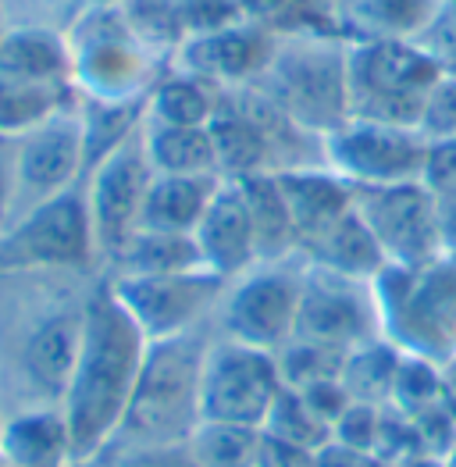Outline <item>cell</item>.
I'll return each instance as SVG.
<instances>
[{
    "label": "cell",
    "mask_w": 456,
    "mask_h": 467,
    "mask_svg": "<svg viewBox=\"0 0 456 467\" xmlns=\"http://www.w3.org/2000/svg\"><path fill=\"white\" fill-rule=\"evenodd\" d=\"M442 4H453V7H456V0H442Z\"/></svg>",
    "instance_id": "cell-53"
},
{
    "label": "cell",
    "mask_w": 456,
    "mask_h": 467,
    "mask_svg": "<svg viewBox=\"0 0 456 467\" xmlns=\"http://www.w3.org/2000/svg\"><path fill=\"white\" fill-rule=\"evenodd\" d=\"M93 272H0V421L61 410Z\"/></svg>",
    "instance_id": "cell-1"
},
{
    "label": "cell",
    "mask_w": 456,
    "mask_h": 467,
    "mask_svg": "<svg viewBox=\"0 0 456 467\" xmlns=\"http://www.w3.org/2000/svg\"><path fill=\"white\" fill-rule=\"evenodd\" d=\"M0 26H4V22H0Z\"/></svg>",
    "instance_id": "cell-56"
},
{
    "label": "cell",
    "mask_w": 456,
    "mask_h": 467,
    "mask_svg": "<svg viewBox=\"0 0 456 467\" xmlns=\"http://www.w3.org/2000/svg\"><path fill=\"white\" fill-rule=\"evenodd\" d=\"M4 467H65L78 464L61 410H26L0 421Z\"/></svg>",
    "instance_id": "cell-21"
},
{
    "label": "cell",
    "mask_w": 456,
    "mask_h": 467,
    "mask_svg": "<svg viewBox=\"0 0 456 467\" xmlns=\"http://www.w3.org/2000/svg\"><path fill=\"white\" fill-rule=\"evenodd\" d=\"M439 222H442V243H446V250L456 254V196L439 200Z\"/></svg>",
    "instance_id": "cell-47"
},
{
    "label": "cell",
    "mask_w": 456,
    "mask_h": 467,
    "mask_svg": "<svg viewBox=\"0 0 456 467\" xmlns=\"http://www.w3.org/2000/svg\"><path fill=\"white\" fill-rule=\"evenodd\" d=\"M392 467H442V457H428V453H410V457L396 461Z\"/></svg>",
    "instance_id": "cell-49"
},
{
    "label": "cell",
    "mask_w": 456,
    "mask_h": 467,
    "mask_svg": "<svg viewBox=\"0 0 456 467\" xmlns=\"http://www.w3.org/2000/svg\"><path fill=\"white\" fill-rule=\"evenodd\" d=\"M439 400H442V364L403 350L392 386V407H399L403 414H418Z\"/></svg>",
    "instance_id": "cell-36"
},
{
    "label": "cell",
    "mask_w": 456,
    "mask_h": 467,
    "mask_svg": "<svg viewBox=\"0 0 456 467\" xmlns=\"http://www.w3.org/2000/svg\"><path fill=\"white\" fill-rule=\"evenodd\" d=\"M147 347L150 339L118 304L111 282L100 275L86 300L76 371L61 403L72 457L78 464L97 461L121 431L147 360Z\"/></svg>",
    "instance_id": "cell-2"
},
{
    "label": "cell",
    "mask_w": 456,
    "mask_h": 467,
    "mask_svg": "<svg viewBox=\"0 0 456 467\" xmlns=\"http://www.w3.org/2000/svg\"><path fill=\"white\" fill-rule=\"evenodd\" d=\"M65 467H89V464H65Z\"/></svg>",
    "instance_id": "cell-52"
},
{
    "label": "cell",
    "mask_w": 456,
    "mask_h": 467,
    "mask_svg": "<svg viewBox=\"0 0 456 467\" xmlns=\"http://www.w3.org/2000/svg\"><path fill=\"white\" fill-rule=\"evenodd\" d=\"M282 392L275 353L243 347L235 339H211L200 382V418L218 425L261 429Z\"/></svg>",
    "instance_id": "cell-10"
},
{
    "label": "cell",
    "mask_w": 456,
    "mask_h": 467,
    "mask_svg": "<svg viewBox=\"0 0 456 467\" xmlns=\"http://www.w3.org/2000/svg\"><path fill=\"white\" fill-rule=\"evenodd\" d=\"M317 467H385L375 453H364V450H353V446H342V442H328L317 450Z\"/></svg>",
    "instance_id": "cell-46"
},
{
    "label": "cell",
    "mask_w": 456,
    "mask_h": 467,
    "mask_svg": "<svg viewBox=\"0 0 456 467\" xmlns=\"http://www.w3.org/2000/svg\"><path fill=\"white\" fill-rule=\"evenodd\" d=\"M261 431H264V435H275V439H282V442L304 446V450H310V453H317L321 446L332 442V425H325V421L310 410V403L304 400V392L289 389V386H282L278 400L271 403V410H267Z\"/></svg>",
    "instance_id": "cell-33"
},
{
    "label": "cell",
    "mask_w": 456,
    "mask_h": 467,
    "mask_svg": "<svg viewBox=\"0 0 456 467\" xmlns=\"http://www.w3.org/2000/svg\"><path fill=\"white\" fill-rule=\"evenodd\" d=\"M196 268H203V257L190 233L136 229L104 275H179Z\"/></svg>",
    "instance_id": "cell-28"
},
{
    "label": "cell",
    "mask_w": 456,
    "mask_h": 467,
    "mask_svg": "<svg viewBox=\"0 0 456 467\" xmlns=\"http://www.w3.org/2000/svg\"><path fill=\"white\" fill-rule=\"evenodd\" d=\"M129 29L153 54H175L186 43V22L179 0H121L118 4Z\"/></svg>",
    "instance_id": "cell-34"
},
{
    "label": "cell",
    "mask_w": 456,
    "mask_h": 467,
    "mask_svg": "<svg viewBox=\"0 0 456 467\" xmlns=\"http://www.w3.org/2000/svg\"><path fill=\"white\" fill-rule=\"evenodd\" d=\"M442 467H456V446L446 453V457H442Z\"/></svg>",
    "instance_id": "cell-50"
},
{
    "label": "cell",
    "mask_w": 456,
    "mask_h": 467,
    "mask_svg": "<svg viewBox=\"0 0 456 467\" xmlns=\"http://www.w3.org/2000/svg\"><path fill=\"white\" fill-rule=\"evenodd\" d=\"M72 43L76 89L97 100H140L157 82V54L129 29L118 4H89L65 33Z\"/></svg>",
    "instance_id": "cell-7"
},
{
    "label": "cell",
    "mask_w": 456,
    "mask_h": 467,
    "mask_svg": "<svg viewBox=\"0 0 456 467\" xmlns=\"http://www.w3.org/2000/svg\"><path fill=\"white\" fill-rule=\"evenodd\" d=\"M399 357L403 350L385 336L371 339L364 347H353L346 353L339 382L346 386L353 403H371V407H389L392 403V386H396V371H399Z\"/></svg>",
    "instance_id": "cell-30"
},
{
    "label": "cell",
    "mask_w": 456,
    "mask_h": 467,
    "mask_svg": "<svg viewBox=\"0 0 456 467\" xmlns=\"http://www.w3.org/2000/svg\"><path fill=\"white\" fill-rule=\"evenodd\" d=\"M420 182L435 193V200H450L456 196V136L428 143V157H424V171Z\"/></svg>",
    "instance_id": "cell-42"
},
{
    "label": "cell",
    "mask_w": 456,
    "mask_h": 467,
    "mask_svg": "<svg viewBox=\"0 0 456 467\" xmlns=\"http://www.w3.org/2000/svg\"><path fill=\"white\" fill-rule=\"evenodd\" d=\"M414 43L439 65L442 76L456 78V7L453 4H442L439 15L424 26V33H420Z\"/></svg>",
    "instance_id": "cell-40"
},
{
    "label": "cell",
    "mask_w": 456,
    "mask_h": 467,
    "mask_svg": "<svg viewBox=\"0 0 456 467\" xmlns=\"http://www.w3.org/2000/svg\"><path fill=\"white\" fill-rule=\"evenodd\" d=\"M89 467H200L192 457L190 442L171 446H132V442H111Z\"/></svg>",
    "instance_id": "cell-37"
},
{
    "label": "cell",
    "mask_w": 456,
    "mask_h": 467,
    "mask_svg": "<svg viewBox=\"0 0 456 467\" xmlns=\"http://www.w3.org/2000/svg\"><path fill=\"white\" fill-rule=\"evenodd\" d=\"M86 179L22 214L0 235V272H97Z\"/></svg>",
    "instance_id": "cell-8"
},
{
    "label": "cell",
    "mask_w": 456,
    "mask_h": 467,
    "mask_svg": "<svg viewBox=\"0 0 456 467\" xmlns=\"http://www.w3.org/2000/svg\"><path fill=\"white\" fill-rule=\"evenodd\" d=\"M428 157V140L418 129L349 118L325 136V164L353 186L418 182Z\"/></svg>",
    "instance_id": "cell-15"
},
{
    "label": "cell",
    "mask_w": 456,
    "mask_h": 467,
    "mask_svg": "<svg viewBox=\"0 0 456 467\" xmlns=\"http://www.w3.org/2000/svg\"><path fill=\"white\" fill-rule=\"evenodd\" d=\"M381 336H385V321H381V307L371 282L306 265L293 339L353 350Z\"/></svg>",
    "instance_id": "cell-16"
},
{
    "label": "cell",
    "mask_w": 456,
    "mask_h": 467,
    "mask_svg": "<svg viewBox=\"0 0 456 467\" xmlns=\"http://www.w3.org/2000/svg\"><path fill=\"white\" fill-rule=\"evenodd\" d=\"M353 207L378 239L389 265L420 268L446 254L439 200L420 179L396 186H353Z\"/></svg>",
    "instance_id": "cell-13"
},
{
    "label": "cell",
    "mask_w": 456,
    "mask_h": 467,
    "mask_svg": "<svg viewBox=\"0 0 456 467\" xmlns=\"http://www.w3.org/2000/svg\"><path fill=\"white\" fill-rule=\"evenodd\" d=\"M182 22H186V39L218 33L225 26L243 22V4L239 0H179Z\"/></svg>",
    "instance_id": "cell-41"
},
{
    "label": "cell",
    "mask_w": 456,
    "mask_h": 467,
    "mask_svg": "<svg viewBox=\"0 0 456 467\" xmlns=\"http://www.w3.org/2000/svg\"><path fill=\"white\" fill-rule=\"evenodd\" d=\"M235 182L243 186L246 207H250L254 239H257V265L285 261V257L300 254L296 225H293L285 193L278 186V175L275 171H261V175H246V179H235Z\"/></svg>",
    "instance_id": "cell-24"
},
{
    "label": "cell",
    "mask_w": 456,
    "mask_h": 467,
    "mask_svg": "<svg viewBox=\"0 0 456 467\" xmlns=\"http://www.w3.org/2000/svg\"><path fill=\"white\" fill-rule=\"evenodd\" d=\"M378 429H381V407L371 403H349L339 414V421L332 425V439L342 446L375 453L378 450ZM378 457V453H375Z\"/></svg>",
    "instance_id": "cell-39"
},
{
    "label": "cell",
    "mask_w": 456,
    "mask_h": 467,
    "mask_svg": "<svg viewBox=\"0 0 456 467\" xmlns=\"http://www.w3.org/2000/svg\"><path fill=\"white\" fill-rule=\"evenodd\" d=\"M0 76L43 86H76L72 43L50 26H7L0 36Z\"/></svg>",
    "instance_id": "cell-20"
},
{
    "label": "cell",
    "mask_w": 456,
    "mask_h": 467,
    "mask_svg": "<svg viewBox=\"0 0 456 467\" xmlns=\"http://www.w3.org/2000/svg\"><path fill=\"white\" fill-rule=\"evenodd\" d=\"M86 4H121V0H86Z\"/></svg>",
    "instance_id": "cell-51"
},
{
    "label": "cell",
    "mask_w": 456,
    "mask_h": 467,
    "mask_svg": "<svg viewBox=\"0 0 456 467\" xmlns=\"http://www.w3.org/2000/svg\"><path fill=\"white\" fill-rule=\"evenodd\" d=\"M300 254H304L306 265H314V268L349 275V278H360V282H371L389 265L385 254H381L378 239L364 225L357 207L349 214H342L336 225H328L317 239H310Z\"/></svg>",
    "instance_id": "cell-22"
},
{
    "label": "cell",
    "mask_w": 456,
    "mask_h": 467,
    "mask_svg": "<svg viewBox=\"0 0 456 467\" xmlns=\"http://www.w3.org/2000/svg\"><path fill=\"white\" fill-rule=\"evenodd\" d=\"M346 353L349 350L325 347V343H310V339H289L282 350L275 353L282 386H289V389H306V386H314V382L339 379L342 364H346Z\"/></svg>",
    "instance_id": "cell-35"
},
{
    "label": "cell",
    "mask_w": 456,
    "mask_h": 467,
    "mask_svg": "<svg viewBox=\"0 0 456 467\" xmlns=\"http://www.w3.org/2000/svg\"><path fill=\"white\" fill-rule=\"evenodd\" d=\"M190 450L200 467H257L261 429L203 421L190 435Z\"/></svg>",
    "instance_id": "cell-32"
},
{
    "label": "cell",
    "mask_w": 456,
    "mask_h": 467,
    "mask_svg": "<svg viewBox=\"0 0 456 467\" xmlns=\"http://www.w3.org/2000/svg\"><path fill=\"white\" fill-rule=\"evenodd\" d=\"M304 400L310 403V410L325 421V425H336L339 421V414L353 403L349 400V392H346V386H342L339 379H328V382H314V386H306Z\"/></svg>",
    "instance_id": "cell-43"
},
{
    "label": "cell",
    "mask_w": 456,
    "mask_h": 467,
    "mask_svg": "<svg viewBox=\"0 0 456 467\" xmlns=\"http://www.w3.org/2000/svg\"><path fill=\"white\" fill-rule=\"evenodd\" d=\"M304 275V254H293L285 261L254 265L246 275L232 278L214 311L222 336L243 347L278 353L296 336Z\"/></svg>",
    "instance_id": "cell-9"
},
{
    "label": "cell",
    "mask_w": 456,
    "mask_h": 467,
    "mask_svg": "<svg viewBox=\"0 0 456 467\" xmlns=\"http://www.w3.org/2000/svg\"><path fill=\"white\" fill-rule=\"evenodd\" d=\"M257 467H317V453H310L304 446L282 442L275 435L261 431V450H257Z\"/></svg>",
    "instance_id": "cell-44"
},
{
    "label": "cell",
    "mask_w": 456,
    "mask_h": 467,
    "mask_svg": "<svg viewBox=\"0 0 456 467\" xmlns=\"http://www.w3.org/2000/svg\"><path fill=\"white\" fill-rule=\"evenodd\" d=\"M442 403L450 407V414L456 418V360L442 364Z\"/></svg>",
    "instance_id": "cell-48"
},
{
    "label": "cell",
    "mask_w": 456,
    "mask_h": 467,
    "mask_svg": "<svg viewBox=\"0 0 456 467\" xmlns=\"http://www.w3.org/2000/svg\"><path fill=\"white\" fill-rule=\"evenodd\" d=\"M275 43L278 36L271 29L243 18L218 33L190 36L175 50V61L182 72L203 78L218 89H239V86L257 82V76L264 72V65L275 54Z\"/></svg>",
    "instance_id": "cell-17"
},
{
    "label": "cell",
    "mask_w": 456,
    "mask_h": 467,
    "mask_svg": "<svg viewBox=\"0 0 456 467\" xmlns=\"http://www.w3.org/2000/svg\"><path fill=\"white\" fill-rule=\"evenodd\" d=\"M76 100V86H43L0 76V136H26Z\"/></svg>",
    "instance_id": "cell-31"
},
{
    "label": "cell",
    "mask_w": 456,
    "mask_h": 467,
    "mask_svg": "<svg viewBox=\"0 0 456 467\" xmlns=\"http://www.w3.org/2000/svg\"><path fill=\"white\" fill-rule=\"evenodd\" d=\"M207 347H211L207 325L147 347L140 382L114 442H132V446L190 442L192 431L203 425L200 382H203Z\"/></svg>",
    "instance_id": "cell-3"
},
{
    "label": "cell",
    "mask_w": 456,
    "mask_h": 467,
    "mask_svg": "<svg viewBox=\"0 0 456 467\" xmlns=\"http://www.w3.org/2000/svg\"><path fill=\"white\" fill-rule=\"evenodd\" d=\"M150 182L153 164L143 143V125L86 171V200H89V218H93V235H97L100 272L111 268L121 246L140 229V214H143Z\"/></svg>",
    "instance_id": "cell-12"
},
{
    "label": "cell",
    "mask_w": 456,
    "mask_h": 467,
    "mask_svg": "<svg viewBox=\"0 0 456 467\" xmlns=\"http://www.w3.org/2000/svg\"><path fill=\"white\" fill-rule=\"evenodd\" d=\"M104 278L111 282L118 304L143 328L150 343L207 325L228 289V278L207 268L179 275H104Z\"/></svg>",
    "instance_id": "cell-11"
},
{
    "label": "cell",
    "mask_w": 456,
    "mask_h": 467,
    "mask_svg": "<svg viewBox=\"0 0 456 467\" xmlns=\"http://www.w3.org/2000/svg\"><path fill=\"white\" fill-rule=\"evenodd\" d=\"M143 143L153 175H218V154L207 125L143 121Z\"/></svg>",
    "instance_id": "cell-25"
},
{
    "label": "cell",
    "mask_w": 456,
    "mask_h": 467,
    "mask_svg": "<svg viewBox=\"0 0 456 467\" xmlns=\"http://www.w3.org/2000/svg\"><path fill=\"white\" fill-rule=\"evenodd\" d=\"M442 78L414 39H349V118L418 129L424 97Z\"/></svg>",
    "instance_id": "cell-6"
},
{
    "label": "cell",
    "mask_w": 456,
    "mask_h": 467,
    "mask_svg": "<svg viewBox=\"0 0 456 467\" xmlns=\"http://www.w3.org/2000/svg\"><path fill=\"white\" fill-rule=\"evenodd\" d=\"M218 186H222V175H153L143 200L140 229L192 235Z\"/></svg>",
    "instance_id": "cell-23"
},
{
    "label": "cell",
    "mask_w": 456,
    "mask_h": 467,
    "mask_svg": "<svg viewBox=\"0 0 456 467\" xmlns=\"http://www.w3.org/2000/svg\"><path fill=\"white\" fill-rule=\"evenodd\" d=\"M346 50L349 39L339 36H278L271 61L250 86H257L300 129L325 140L349 121Z\"/></svg>",
    "instance_id": "cell-4"
},
{
    "label": "cell",
    "mask_w": 456,
    "mask_h": 467,
    "mask_svg": "<svg viewBox=\"0 0 456 467\" xmlns=\"http://www.w3.org/2000/svg\"><path fill=\"white\" fill-rule=\"evenodd\" d=\"M385 336L435 364L456 360V254H439L420 268L385 265L371 278Z\"/></svg>",
    "instance_id": "cell-5"
},
{
    "label": "cell",
    "mask_w": 456,
    "mask_h": 467,
    "mask_svg": "<svg viewBox=\"0 0 456 467\" xmlns=\"http://www.w3.org/2000/svg\"><path fill=\"white\" fill-rule=\"evenodd\" d=\"M418 132L428 143H439V140L456 136V78L453 76H442L431 86V93L424 97Z\"/></svg>",
    "instance_id": "cell-38"
},
{
    "label": "cell",
    "mask_w": 456,
    "mask_h": 467,
    "mask_svg": "<svg viewBox=\"0 0 456 467\" xmlns=\"http://www.w3.org/2000/svg\"><path fill=\"white\" fill-rule=\"evenodd\" d=\"M442 0H342L349 39H418Z\"/></svg>",
    "instance_id": "cell-27"
},
{
    "label": "cell",
    "mask_w": 456,
    "mask_h": 467,
    "mask_svg": "<svg viewBox=\"0 0 456 467\" xmlns=\"http://www.w3.org/2000/svg\"><path fill=\"white\" fill-rule=\"evenodd\" d=\"M4 29H7V26H0V36H4Z\"/></svg>",
    "instance_id": "cell-54"
},
{
    "label": "cell",
    "mask_w": 456,
    "mask_h": 467,
    "mask_svg": "<svg viewBox=\"0 0 456 467\" xmlns=\"http://www.w3.org/2000/svg\"><path fill=\"white\" fill-rule=\"evenodd\" d=\"M243 18L275 36H339L349 39L342 0H239Z\"/></svg>",
    "instance_id": "cell-26"
},
{
    "label": "cell",
    "mask_w": 456,
    "mask_h": 467,
    "mask_svg": "<svg viewBox=\"0 0 456 467\" xmlns=\"http://www.w3.org/2000/svg\"><path fill=\"white\" fill-rule=\"evenodd\" d=\"M196 246L203 257V268L222 278H239L257 265V239L243 186L235 179H222L218 193L211 196L200 225H196Z\"/></svg>",
    "instance_id": "cell-18"
},
{
    "label": "cell",
    "mask_w": 456,
    "mask_h": 467,
    "mask_svg": "<svg viewBox=\"0 0 456 467\" xmlns=\"http://www.w3.org/2000/svg\"><path fill=\"white\" fill-rule=\"evenodd\" d=\"M218 100H222L218 86L175 68L153 82L147 97V118L161 125H211Z\"/></svg>",
    "instance_id": "cell-29"
},
{
    "label": "cell",
    "mask_w": 456,
    "mask_h": 467,
    "mask_svg": "<svg viewBox=\"0 0 456 467\" xmlns=\"http://www.w3.org/2000/svg\"><path fill=\"white\" fill-rule=\"evenodd\" d=\"M275 175H278V186L289 203L300 250L328 225H336L342 214L353 211V182H346L325 164L321 168H289V171H275Z\"/></svg>",
    "instance_id": "cell-19"
},
{
    "label": "cell",
    "mask_w": 456,
    "mask_h": 467,
    "mask_svg": "<svg viewBox=\"0 0 456 467\" xmlns=\"http://www.w3.org/2000/svg\"><path fill=\"white\" fill-rule=\"evenodd\" d=\"M0 467H4V457H0Z\"/></svg>",
    "instance_id": "cell-55"
},
{
    "label": "cell",
    "mask_w": 456,
    "mask_h": 467,
    "mask_svg": "<svg viewBox=\"0 0 456 467\" xmlns=\"http://www.w3.org/2000/svg\"><path fill=\"white\" fill-rule=\"evenodd\" d=\"M86 179V140L78 100L43 125L15 136V222Z\"/></svg>",
    "instance_id": "cell-14"
},
{
    "label": "cell",
    "mask_w": 456,
    "mask_h": 467,
    "mask_svg": "<svg viewBox=\"0 0 456 467\" xmlns=\"http://www.w3.org/2000/svg\"><path fill=\"white\" fill-rule=\"evenodd\" d=\"M15 225V136H0V235Z\"/></svg>",
    "instance_id": "cell-45"
}]
</instances>
